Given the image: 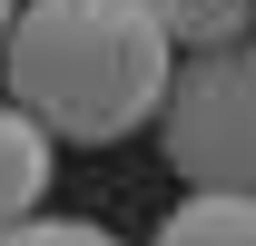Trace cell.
I'll use <instances>...</instances> for the list:
<instances>
[{"instance_id":"2","label":"cell","mask_w":256,"mask_h":246,"mask_svg":"<svg viewBox=\"0 0 256 246\" xmlns=\"http://www.w3.org/2000/svg\"><path fill=\"white\" fill-rule=\"evenodd\" d=\"M158 148L188 187H236L256 197V30L226 50H188V69L158 98Z\"/></svg>"},{"instance_id":"7","label":"cell","mask_w":256,"mask_h":246,"mask_svg":"<svg viewBox=\"0 0 256 246\" xmlns=\"http://www.w3.org/2000/svg\"><path fill=\"white\" fill-rule=\"evenodd\" d=\"M0 30H10V0H0Z\"/></svg>"},{"instance_id":"5","label":"cell","mask_w":256,"mask_h":246,"mask_svg":"<svg viewBox=\"0 0 256 246\" xmlns=\"http://www.w3.org/2000/svg\"><path fill=\"white\" fill-rule=\"evenodd\" d=\"M158 20L178 50H226V40L256 30V0H158Z\"/></svg>"},{"instance_id":"3","label":"cell","mask_w":256,"mask_h":246,"mask_svg":"<svg viewBox=\"0 0 256 246\" xmlns=\"http://www.w3.org/2000/svg\"><path fill=\"white\" fill-rule=\"evenodd\" d=\"M50 128L20 108V98H0V226H20V216H40V197H50Z\"/></svg>"},{"instance_id":"4","label":"cell","mask_w":256,"mask_h":246,"mask_svg":"<svg viewBox=\"0 0 256 246\" xmlns=\"http://www.w3.org/2000/svg\"><path fill=\"white\" fill-rule=\"evenodd\" d=\"M148 246H256V197H236V187H197V197H178V207L158 216Z\"/></svg>"},{"instance_id":"6","label":"cell","mask_w":256,"mask_h":246,"mask_svg":"<svg viewBox=\"0 0 256 246\" xmlns=\"http://www.w3.org/2000/svg\"><path fill=\"white\" fill-rule=\"evenodd\" d=\"M0 246H118L98 216H20V226H0Z\"/></svg>"},{"instance_id":"1","label":"cell","mask_w":256,"mask_h":246,"mask_svg":"<svg viewBox=\"0 0 256 246\" xmlns=\"http://www.w3.org/2000/svg\"><path fill=\"white\" fill-rule=\"evenodd\" d=\"M0 79L50 138L118 148L158 118L178 79V40L158 0H20L0 30Z\"/></svg>"}]
</instances>
